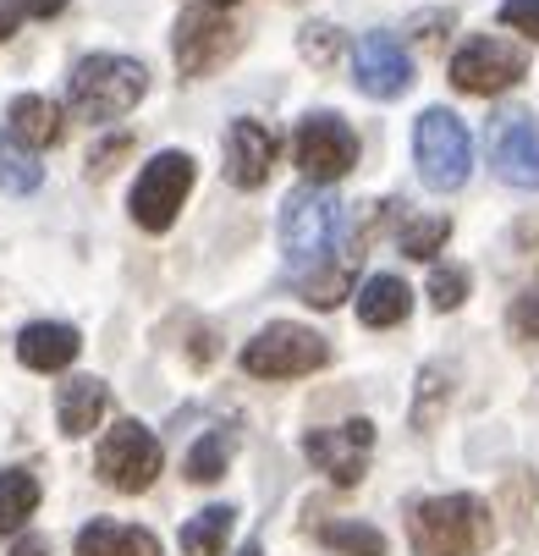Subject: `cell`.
<instances>
[{
  "label": "cell",
  "mask_w": 539,
  "mask_h": 556,
  "mask_svg": "<svg viewBox=\"0 0 539 556\" xmlns=\"http://www.w3.org/2000/svg\"><path fill=\"white\" fill-rule=\"evenodd\" d=\"M281 249H286V281L303 303L315 308H336L352 292L358 276V249L363 237L347 226V204L320 188V182H303L286 193L281 204Z\"/></svg>",
  "instance_id": "6da1fadb"
},
{
  "label": "cell",
  "mask_w": 539,
  "mask_h": 556,
  "mask_svg": "<svg viewBox=\"0 0 539 556\" xmlns=\"http://www.w3.org/2000/svg\"><path fill=\"white\" fill-rule=\"evenodd\" d=\"M149 89V72L132 55H84L66 77V111L77 122H116Z\"/></svg>",
  "instance_id": "7a4b0ae2"
},
{
  "label": "cell",
  "mask_w": 539,
  "mask_h": 556,
  "mask_svg": "<svg viewBox=\"0 0 539 556\" xmlns=\"http://www.w3.org/2000/svg\"><path fill=\"white\" fill-rule=\"evenodd\" d=\"M496 523L479 496H429L413 507V551L419 556H479Z\"/></svg>",
  "instance_id": "3957f363"
},
{
  "label": "cell",
  "mask_w": 539,
  "mask_h": 556,
  "mask_svg": "<svg viewBox=\"0 0 539 556\" xmlns=\"http://www.w3.org/2000/svg\"><path fill=\"white\" fill-rule=\"evenodd\" d=\"M413 161H419V177L424 188L435 193H457L474 172V138L446 105H429L419 122H413Z\"/></svg>",
  "instance_id": "277c9868"
},
{
  "label": "cell",
  "mask_w": 539,
  "mask_h": 556,
  "mask_svg": "<svg viewBox=\"0 0 539 556\" xmlns=\"http://www.w3.org/2000/svg\"><path fill=\"white\" fill-rule=\"evenodd\" d=\"M325 364H331V342L308 326H292V320L265 326L243 348V369L259 375V380H297V375H315Z\"/></svg>",
  "instance_id": "5b68a950"
},
{
  "label": "cell",
  "mask_w": 539,
  "mask_h": 556,
  "mask_svg": "<svg viewBox=\"0 0 539 556\" xmlns=\"http://www.w3.org/2000/svg\"><path fill=\"white\" fill-rule=\"evenodd\" d=\"M161 463H166L161 441H154V430H149V425H138V419L111 425V430H105V441H100V452H94L100 480H105L111 491H121V496L149 491V485H154V473H161Z\"/></svg>",
  "instance_id": "8992f818"
},
{
  "label": "cell",
  "mask_w": 539,
  "mask_h": 556,
  "mask_svg": "<svg viewBox=\"0 0 539 556\" xmlns=\"http://www.w3.org/2000/svg\"><path fill=\"white\" fill-rule=\"evenodd\" d=\"M292 161H297V172L308 182L331 188L336 177H347L358 166V132L336 111H315V116H303L297 132H292Z\"/></svg>",
  "instance_id": "52a82bcc"
},
{
  "label": "cell",
  "mask_w": 539,
  "mask_h": 556,
  "mask_svg": "<svg viewBox=\"0 0 539 556\" xmlns=\"http://www.w3.org/2000/svg\"><path fill=\"white\" fill-rule=\"evenodd\" d=\"M193 193V154H182V149H161L154 161L138 172V182H132V220L143 226V231H166L171 220H177V210H182V199Z\"/></svg>",
  "instance_id": "ba28073f"
},
{
  "label": "cell",
  "mask_w": 539,
  "mask_h": 556,
  "mask_svg": "<svg viewBox=\"0 0 539 556\" xmlns=\"http://www.w3.org/2000/svg\"><path fill=\"white\" fill-rule=\"evenodd\" d=\"M243 50V34L226 12L215 7H193L177 17V39H171V55H177V72L182 77H209L215 66H226L231 55Z\"/></svg>",
  "instance_id": "9c48e42d"
},
{
  "label": "cell",
  "mask_w": 539,
  "mask_h": 556,
  "mask_svg": "<svg viewBox=\"0 0 539 556\" xmlns=\"http://www.w3.org/2000/svg\"><path fill=\"white\" fill-rule=\"evenodd\" d=\"M369 446H374V425L369 419H347L331 430H308L303 435V457L320 473H331L336 485H358L369 468Z\"/></svg>",
  "instance_id": "30bf717a"
},
{
  "label": "cell",
  "mask_w": 539,
  "mask_h": 556,
  "mask_svg": "<svg viewBox=\"0 0 539 556\" xmlns=\"http://www.w3.org/2000/svg\"><path fill=\"white\" fill-rule=\"evenodd\" d=\"M517 77H523V50H512L506 39H490V34L469 39L451 55V84L462 94H501Z\"/></svg>",
  "instance_id": "8fae6325"
},
{
  "label": "cell",
  "mask_w": 539,
  "mask_h": 556,
  "mask_svg": "<svg viewBox=\"0 0 539 556\" xmlns=\"http://www.w3.org/2000/svg\"><path fill=\"white\" fill-rule=\"evenodd\" d=\"M352 77H358V89H363L369 100H397V94H408V84H413V61H408L402 39H392V34H363L358 50H352Z\"/></svg>",
  "instance_id": "7c38bea8"
},
{
  "label": "cell",
  "mask_w": 539,
  "mask_h": 556,
  "mask_svg": "<svg viewBox=\"0 0 539 556\" xmlns=\"http://www.w3.org/2000/svg\"><path fill=\"white\" fill-rule=\"evenodd\" d=\"M490 166L512 188H539V127L528 116H496L490 122Z\"/></svg>",
  "instance_id": "4fadbf2b"
},
{
  "label": "cell",
  "mask_w": 539,
  "mask_h": 556,
  "mask_svg": "<svg viewBox=\"0 0 539 556\" xmlns=\"http://www.w3.org/2000/svg\"><path fill=\"white\" fill-rule=\"evenodd\" d=\"M275 132L254 116H238L226 127V182H238V188H259L270 182V166H275Z\"/></svg>",
  "instance_id": "5bb4252c"
},
{
  "label": "cell",
  "mask_w": 539,
  "mask_h": 556,
  "mask_svg": "<svg viewBox=\"0 0 539 556\" xmlns=\"http://www.w3.org/2000/svg\"><path fill=\"white\" fill-rule=\"evenodd\" d=\"M77 353H84V337H77V326H66V320H34V326H23V337H17V358H23L28 369H39V375L66 369Z\"/></svg>",
  "instance_id": "9a60e30c"
},
{
  "label": "cell",
  "mask_w": 539,
  "mask_h": 556,
  "mask_svg": "<svg viewBox=\"0 0 539 556\" xmlns=\"http://www.w3.org/2000/svg\"><path fill=\"white\" fill-rule=\"evenodd\" d=\"M77 556H166L161 540L138 523H116V518H94L77 529Z\"/></svg>",
  "instance_id": "2e32d148"
},
{
  "label": "cell",
  "mask_w": 539,
  "mask_h": 556,
  "mask_svg": "<svg viewBox=\"0 0 539 556\" xmlns=\"http://www.w3.org/2000/svg\"><path fill=\"white\" fill-rule=\"evenodd\" d=\"M105 403H111V391H105V380H94V375H77V380H66L61 386V403H55V419H61V435H94L100 430V419H105Z\"/></svg>",
  "instance_id": "e0dca14e"
},
{
  "label": "cell",
  "mask_w": 539,
  "mask_h": 556,
  "mask_svg": "<svg viewBox=\"0 0 539 556\" xmlns=\"http://www.w3.org/2000/svg\"><path fill=\"white\" fill-rule=\"evenodd\" d=\"M7 132L23 143V149H50V143H61V105L55 100H44V94H17L12 105H7Z\"/></svg>",
  "instance_id": "ac0fdd59"
},
{
  "label": "cell",
  "mask_w": 539,
  "mask_h": 556,
  "mask_svg": "<svg viewBox=\"0 0 539 556\" xmlns=\"http://www.w3.org/2000/svg\"><path fill=\"white\" fill-rule=\"evenodd\" d=\"M408 308H413V292H408L402 276H369V281L358 287V320H363L369 331L402 326Z\"/></svg>",
  "instance_id": "d6986e66"
},
{
  "label": "cell",
  "mask_w": 539,
  "mask_h": 556,
  "mask_svg": "<svg viewBox=\"0 0 539 556\" xmlns=\"http://www.w3.org/2000/svg\"><path fill=\"white\" fill-rule=\"evenodd\" d=\"M34 513H39V480L28 468H7L0 473V534L23 529Z\"/></svg>",
  "instance_id": "ffe728a7"
},
{
  "label": "cell",
  "mask_w": 539,
  "mask_h": 556,
  "mask_svg": "<svg viewBox=\"0 0 539 556\" xmlns=\"http://www.w3.org/2000/svg\"><path fill=\"white\" fill-rule=\"evenodd\" d=\"M231 523H238V513L231 507H204L198 518H188L182 523V556H220L226 551V534H231Z\"/></svg>",
  "instance_id": "44dd1931"
},
{
  "label": "cell",
  "mask_w": 539,
  "mask_h": 556,
  "mask_svg": "<svg viewBox=\"0 0 539 556\" xmlns=\"http://www.w3.org/2000/svg\"><path fill=\"white\" fill-rule=\"evenodd\" d=\"M226 463H231V430H204L182 468H188L193 485H215L220 473H226Z\"/></svg>",
  "instance_id": "7402d4cb"
},
{
  "label": "cell",
  "mask_w": 539,
  "mask_h": 556,
  "mask_svg": "<svg viewBox=\"0 0 539 556\" xmlns=\"http://www.w3.org/2000/svg\"><path fill=\"white\" fill-rule=\"evenodd\" d=\"M446 237H451V220H446V215H413V220H402V231H397V249H402L408 260H435V254L446 249Z\"/></svg>",
  "instance_id": "603a6c76"
},
{
  "label": "cell",
  "mask_w": 539,
  "mask_h": 556,
  "mask_svg": "<svg viewBox=\"0 0 539 556\" xmlns=\"http://www.w3.org/2000/svg\"><path fill=\"white\" fill-rule=\"evenodd\" d=\"M44 182V172H39V161L12 138V132H0V188L7 193H34Z\"/></svg>",
  "instance_id": "cb8c5ba5"
},
{
  "label": "cell",
  "mask_w": 539,
  "mask_h": 556,
  "mask_svg": "<svg viewBox=\"0 0 539 556\" xmlns=\"http://www.w3.org/2000/svg\"><path fill=\"white\" fill-rule=\"evenodd\" d=\"M320 545L347 551V556H385V534L369 529V523H352V518H331V523H320Z\"/></svg>",
  "instance_id": "d4e9b609"
},
{
  "label": "cell",
  "mask_w": 539,
  "mask_h": 556,
  "mask_svg": "<svg viewBox=\"0 0 539 556\" xmlns=\"http://www.w3.org/2000/svg\"><path fill=\"white\" fill-rule=\"evenodd\" d=\"M462 298H469V270H462V265H435V270H429V303L446 314V308H457Z\"/></svg>",
  "instance_id": "484cf974"
},
{
  "label": "cell",
  "mask_w": 539,
  "mask_h": 556,
  "mask_svg": "<svg viewBox=\"0 0 539 556\" xmlns=\"http://www.w3.org/2000/svg\"><path fill=\"white\" fill-rule=\"evenodd\" d=\"M297 50H303V61L331 66V61H336V50H342V34H336L331 23H308V28L297 34Z\"/></svg>",
  "instance_id": "4316f807"
},
{
  "label": "cell",
  "mask_w": 539,
  "mask_h": 556,
  "mask_svg": "<svg viewBox=\"0 0 539 556\" xmlns=\"http://www.w3.org/2000/svg\"><path fill=\"white\" fill-rule=\"evenodd\" d=\"M501 23L523 39H539V0H501Z\"/></svg>",
  "instance_id": "83f0119b"
},
{
  "label": "cell",
  "mask_w": 539,
  "mask_h": 556,
  "mask_svg": "<svg viewBox=\"0 0 539 556\" xmlns=\"http://www.w3.org/2000/svg\"><path fill=\"white\" fill-rule=\"evenodd\" d=\"M512 331H517L523 342H534V337H539V287H534V292H523V298L512 303Z\"/></svg>",
  "instance_id": "f1b7e54d"
},
{
  "label": "cell",
  "mask_w": 539,
  "mask_h": 556,
  "mask_svg": "<svg viewBox=\"0 0 539 556\" xmlns=\"http://www.w3.org/2000/svg\"><path fill=\"white\" fill-rule=\"evenodd\" d=\"M127 149H132V138H127V132L105 138V143H100V149L89 154V172H94V177H111V172H116V161H121Z\"/></svg>",
  "instance_id": "f546056e"
},
{
  "label": "cell",
  "mask_w": 539,
  "mask_h": 556,
  "mask_svg": "<svg viewBox=\"0 0 539 556\" xmlns=\"http://www.w3.org/2000/svg\"><path fill=\"white\" fill-rule=\"evenodd\" d=\"M17 7H23V17H39V23H50V17H61V12L72 7V0H17Z\"/></svg>",
  "instance_id": "4dcf8cb0"
},
{
  "label": "cell",
  "mask_w": 539,
  "mask_h": 556,
  "mask_svg": "<svg viewBox=\"0 0 539 556\" xmlns=\"http://www.w3.org/2000/svg\"><path fill=\"white\" fill-rule=\"evenodd\" d=\"M17 23H23V7H17V0H0V45L17 34Z\"/></svg>",
  "instance_id": "1f68e13d"
},
{
  "label": "cell",
  "mask_w": 539,
  "mask_h": 556,
  "mask_svg": "<svg viewBox=\"0 0 539 556\" xmlns=\"http://www.w3.org/2000/svg\"><path fill=\"white\" fill-rule=\"evenodd\" d=\"M12 556H50V540H44V534H23V540L12 545Z\"/></svg>",
  "instance_id": "d6a6232c"
},
{
  "label": "cell",
  "mask_w": 539,
  "mask_h": 556,
  "mask_svg": "<svg viewBox=\"0 0 539 556\" xmlns=\"http://www.w3.org/2000/svg\"><path fill=\"white\" fill-rule=\"evenodd\" d=\"M204 7H215V12H231V7H238V0H204Z\"/></svg>",
  "instance_id": "836d02e7"
},
{
  "label": "cell",
  "mask_w": 539,
  "mask_h": 556,
  "mask_svg": "<svg viewBox=\"0 0 539 556\" xmlns=\"http://www.w3.org/2000/svg\"><path fill=\"white\" fill-rule=\"evenodd\" d=\"M238 556H259V545H243V551H238Z\"/></svg>",
  "instance_id": "e575fe53"
}]
</instances>
